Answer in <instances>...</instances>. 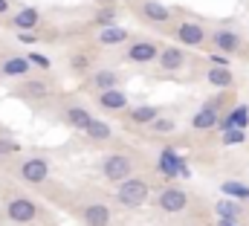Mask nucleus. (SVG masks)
<instances>
[{"mask_svg": "<svg viewBox=\"0 0 249 226\" xmlns=\"http://www.w3.org/2000/svg\"><path fill=\"white\" fill-rule=\"evenodd\" d=\"M247 221H249V218H247Z\"/></svg>", "mask_w": 249, "mask_h": 226, "instance_id": "58836bf2", "label": "nucleus"}, {"mask_svg": "<svg viewBox=\"0 0 249 226\" xmlns=\"http://www.w3.org/2000/svg\"><path fill=\"white\" fill-rule=\"evenodd\" d=\"M217 226H241V221H235V218H217Z\"/></svg>", "mask_w": 249, "mask_h": 226, "instance_id": "f704fd0d", "label": "nucleus"}, {"mask_svg": "<svg viewBox=\"0 0 249 226\" xmlns=\"http://www.w3.org/2000/svg\"><path fill=\"white\" fill-rule=\"evenodd\" d=\"M3 215L18 226H32L41 218V206H38V200H32L29 194L9 191V194L3 197Z\"/></svg>", "mask_w": 249, "mask_h": 226, "instance_id": "f257e3e1", "label": "nucleus"}, {"mask_svg": "<svg viewBox=\"0 0 249 226\" xmlns=\"http://www.w3.org/2000/svg\"><path fill=\"white\" fill-rule=\"evenodd\" d=\"M93 99H96V108H99L102 113H124L127 108H130V102H127V93H124L122 87H113V90L96 93Z\"/></svg>", "mask_w": 249, "mask_h": 226, "instance_id": "a211bd4d", "label": "nucleus"}, {"mask_svg": "<svg viewBox=\"0 0 249 226\" xmlns=\"http://www.w3.org/2000/svg\"><path fill=\"white\" fill-rule=\"evenodd\" d=\"M55 93H58V87H55V81H53L50 75H26V78L12 90V96H15V99H23L26 105L50 102Z\"/></svg>", "mask_w": 249, "mask_h": 226, "instance_id": "f03ea898", "label": "nucleus"}, {"mask_svg": "<svg viewBox=\"0 0 249 226\" xmlns=\"http://www.w3.org/2000/svg\"><path fill=\"white\" fill-rule=\"evenodd\" d=\"M223 122V128H229V125H238V128H247L249 125V108L247 105H235L232 113L226 116V119H220Z\"/></svg>", "mask_w": 249, "mask_h": 226, "instance_id": "cd10ccee", "label": "nucleus"}, {"mask_svg": "<svg viewBox=\"0 0 249 226\" xmlns=\"http://www.w3.org/2000/svg\"><path fill=\"white\" fill-rule=\"evenodd\" d=\"M148 131H151L154 136H168V133L177 131V122H174L171 116H157V119L148 125Z\"/></svg>", "mask_w": 249, "mask_h": 226, "instance_id": "a878e982", "label": "nucleus"}, {"mask_svg": "<svg viewBox=\"0 0 249 226\" xmlns=\"http://www.w3.org/2000/svg\"><path fill=\"white\" fill-rule=\"evenodd\" d=\"M18 154H20V145H18L15 139H9V136H3V133H0V163L15 160Z\"/></svg>", "mask_w": 249, "mask_h": 226, "instance_id": "c756f323", "label": "nucleus"}, {"mask_svg": "<svg viewBox=\"0 0 249 226\" xmlns=\"http://www.w3.org/2000/svg\"><path fill=\"white\" fill-rule=\"evenodd\" d=\"M127 122L130 125H139V128H148L157 116H162V108L160 105H136V108H127Z\"/></svg>", "mask_w": 249, "mask_h": 226, "instance_id": "4be33fe9", "label": "nucleus"}, {"mask_svg": "<svg viewBox=\"0 0 249 226\" xmlns=\"http://www.w3.org/2000/svg\"><path fill=\"white\" fill-rule=\"evenodd\" d=\"M116 200H119V206H124V209L145 206L151 200V183L145 177H139V174L127 177L122 183H116Z\"/></svg>", "mask_w": 249, "mask_h": 226, "instance_id": "20e7f679", "label": "nucleus"}, {"mask_svg": "<svg viewBox=\"0 0 249 226\" xmlns=\"http://www.w3.org/2000/svg\"><path fill=\"white\" fill-rule=\"evenodd\" d=\"M99 3H110V0H99Z\"/></svg>", "mask_w": 249, "mask_h": 226, "instance_id": "e433bc0d", "label": "nucleus"}, {"mask_svg": "<svg viewBox=\"0 0 249 226\" xmlns=\"http://www.w3.org/2000/svg\"><path fill=\"white\" fill-rule=\"evenodd\" d=\"M122 84V73L113 70V67H96L87 78H84V90H90L93 96L96 93H105V90H113Z\"/></svg>", "mask_w": 249, "mask_h": 226, "instance_id": "9b49d317", "label": "nucleus"}, {"mask_svg": "<svg viewBox=\"0 0 249 226\" xmlns=\"http://www.w3.org/2000/svg\"><path fill=\"white\" fill-rule=\"evenodd\" d=\"M209 41L217 53H226V56H235L244 47V35L235 26H217L214 32H209Z\"/></svg>", "mask_w": 249, "mask_h": 226, "instance_id": "f8f14e48", "label": "nucleus"}, {"mask_svg": "<svg viewBox=\"0 0 249 226\" xmlns=\"http://www.w3.org/2000/svg\"><path fill=\"white\" fill-rule=\"evenodd\" d=\"M84 136L90 139V142H96V145H102V142H110L113 139V128L105 122V119H93L90 125H87V131H84Z\"/></svg>", "mask_w": 249, "mask_h": 226, "instance_id": "5701e85b", "label": "nucleus"}, {"mask_svg": "<svg viewBox=\"0 0 249 226\" xmlns=\"http://www.w3.org/2000/svg\"><path fill=\"white\" fill-rule=\"evenodd\" d=\"M160 169L165 171L168 177H177V174H186V163H183V160H177V154H174V151H162Z\"/></svg>", "mask_w": 249, "mask_h": 226, "instance_id": "393cba45", "label": "nucleus"}, {"mask_svg": "<svg viewBox=\"0 0 249 226\" xmlns=\"http://www.w3.org/2000/svg\"><path fill=\"white\" fill-rule=\"evenodd\" d=\"M209 64H223V67H229V56H226V53H217V50H214V53L209 56Z\"/></svg>", "mask_w": 249, "mask_h": 226, "instance_id": "473e14b6", "label": "nucleus"}, {"mask_svg": "<svg viewBox=\"0 0 249 226\" xmlns=\"http://www.w3.org/2000/svg\"><path fill=\"white\" fill-rule=\"evenodd\" d=\"M223 105H226V96H214V99L203 102L197 111L191 113V119H188L191 131L203 133V131H212V128H217V125H220V116H223Z\"/></svg>", "mask_w": 249, "mask_h": 226, "instance_id": "423d86ee", "label": "nucleus"}, {"mask_svg": "<svg viewBox=\"0 0 249 226\" xmlns=\"http://www.w3.org/2000/svg\"><path fill=\"white\" fill-rule=\"evenodd\" d=\"M96 67H99V64H96V53H93V50L78 47V50H70V53H67V70H70L72 75H78V78H87Z\"/></svg>", "mask_w": 249, "mask_h": 226, "instance_id": "dca6fc26", "label": "nucleus"}, {"mask_svg": "<svg viewBox=\"0 0 249 226\" xmlns=\"http://www.w3.org/2000/svg\"><path fill=\"white\" fill-rule=\"evenodd\" d=\"M50 177H53V166L41 154H29L18 163V180L26 186H44Z\"/></svg>", "mask_w": 249, "mask_h": 226, "instance_id": "39448f33", "label": "nucleus"}, {"mask_svg": "<svg viewBox=\"0 0 249 226\" xmlns=\"http://www.w3.org/2000/svg\"><path fill=\"white\" fill-rule=\"evenodd\" d=\"M9 9H12V3H9V0H0V18L9 15Z\"/></svg>", "mask_w": 249, "mask_h": 226, "instance_id": "c9c22d12", "label": "nucleus"}, {"mask_svg": "<svg viewBox=\"0 0 249 226\" xmlns=\"http://www.w3.org/2000/svg\"><path fill=\"white\" fill-rule=\"evenodd\" d=\"M206 84H212L214 90H232L235 87V73L229 67H223V64H209Z\"/></svg>", "mask_w": 249, "mask_h": 226, "instance_id": "412c9836", "label": "nucleus"}, {"mask_svg": "<svg viewBox=\"0 0 249 226\" xmlns=\"http://www.w3.org/2000/svg\"><path fill=\"white\" fill-rule=\"evenodd\" d=\"M29 73H32V61H29V56L9 53V56L0 61V75H3V78H26Z\"/></svg>", "mask_w": 249, "mask_h": 226, "instance_id": "aec40b11", "label": "nucleus"}, {"mask_svg": "<svg viewBox=\"0 0 249 226\" xmlns=\"http://www.w3.org/2000/svg\"><path fill=\"white\" fill-rule=\"evenodd\" d=\"M188 203H191V194H188L183 186H165V188H160L157 197H154V206H157L160 212H165V215H180V212H186Z\"/></svg>", "mask_w": 249, "mask_h": 226, "instance_id": "1a4fd4ad", "label": "nucleus"}, {"mask_svg": "<svg viewBox=\"0 0 249 226\" xmlns=\"http://www.w3.org/2000/svg\"><path fill=\"white\" fill-rule=\"evenodd\" d=\"M99 174H102V180L116 186V183H122V180L136 174V157L124 154V151H110V154H105L99 160Z\"/></svg>", "mask_w": 249, "mask_h": 226, "instance_id": "7ed1b4c3", "label": "nucleus"}, {"mask_svg": "<svg viewBox=\"0 0 249 226\" xmlns=\"http://www.w3.org/2000/svg\"><path fill=\"white\" fill-rule=\"evenodd\" d=\"M223 145H241V142H247V128H238V125H229V128H223Z\"/></svg>", "mask_w": 249, "mask_h": 226, "instance_id": "c85d7f7f", "label": "nucleus"}, {"mask_svg": "<svg viewBox=\"0 0 249 226\" xmlns=\"http://www.w3.org/2000/svg\"><path fill=\"white\" fill-rule=\"evenodd\" d=\"M214 215L217 218H235V221H241L244 218V200H235V197L214 200Z\"/></svg>", "mask_w": 249, "mask_h": 226, "instance_id": "b1692460", "label": "nucleus"}, {"mask_svg": "<svg viewBox=\"0 0 249 226\" xmlns=\"http://www.w3.org/2000/svg\"><path fill=\"white\" fill-rule=\"evenodd\" d=\"M93 41H96V47H102V50H113V47H124V44L130 41V32H127L124 26L110 23V26H99Z\"/></svg>", "mask_w": 249, "mask_h": 226, "instance_id": "6ab92c4d", "label": "nucleus"}, {"mask_svg": "<svg viewBox=\"0 0 249 226\" xmlns=\"http://www.w3.org/2000/svg\"><path fill=\"white\" fill-rule=\"evenodd\" d=\"M41 20H44L41 9H35V6H20L18 12H12L9 26H12L15 32H38Z\"/></svg>", "mask_w": 249, "mask_h": 226, "instance_id": "f3484780", "label": "nucleus"}, {"mask_svg": "<svg viewBox=\"0 0 249 226\" xmlns=\"http://www.w3.org/2000/svg\"><path fill=\"white\" fill-rule=\"evenodd\" d=\"M26 56H29V61H32L35 70H41V73H50V70H53V61L44 56V53H26Z\"/></svg>", "mask_w": 249, "mask_h": 226, "instance_id": "2f4dec72", "label": "nucleus"}, {"mask_svg": "<svg viewBox=\"0 0 249 226\" xmlns=\"http://www.w3.org/2000/svg\"><path fill=\"white\" fill-rule=\"evenodd\" d=\"M220 191H223L226 197H235V200H244V203H249V186L238 183V180H226V183L220 186Z\"/></svg>", "mask_w": 249, "mask_h": 226, "instance_id": "bb28decb", "label": "nucleus"}, {"mask_svg": "<svg viewBox=\"0 0 249 226\" xmlns=\"http://www.w3.org/2000/svg\"><path fill=\"white\" fill-rule=\"evenodd\" d=\"M75 218L81 226H110L113 224V209L105 200H81L75 209Z\"/></svg>", "mask_w": 249, "mask_h": 226, "instance_id": "0eeeda50", "label": "nucleus"}, {"mask_svg": "<svg viewBox=\"0 0 249 226\" xmlns=\"http://www.w3.org/2000/svg\"><path fill=\"white\" fill-rule=\"evenodd\" d=\"M171 38H174L177 44H183L186 50H203V47L209 44V32H206V26L197 23V20H177L174 29H171Z\"/></svg>", "mask_w": 249, "mask_h": 226, "instance_id": "6e6552de", "label": "nucleus"}, {"mask_svg": "<svg viewBox=\"0 0 249 226\" xmlns=\"http://www.w3.org/2000/svg\"><path fill=\"white\" fill-rule=\"evenodd\" d=\"M157 67L162 70V73H180V70H186L188 67V53L183 44H168V47H162V53L157 58Z\"/></svg>", "mask_w": 249, "mask_h": 226, "instance_id": "4468645a", "label": "nucleus"}, {"mask_svg": "<svg viewBox=\"0 0 249 226\" xmlns=\"http://www.w3.org/2000/svg\"><path fill=\"white\" fill-rule=\"evenodd\" d=\"M160 53H162V47H160L154 38H136V41H130V44H127L122 61L136 64V67H145V64H157Z\"/></svg>", "mask_w": 249, "mask_h": 226, "instance_id": "9d476101", "label": "nucleus"}, {"mask_svg": "<svg viewBox=\"0 0 249 226\" xmlns=\"http://www.w3.org/2000/svg\"><path fill=\"white\" fill-rule=\"evenodd\" d=\"M136 15H139L142 20L154 23V26H168L171 18H174V12H171L165 3H160V0H139V3H136Z\"/></svg>", "mask_w": 249, "mask_h": 226, "instance_id": "ddd939ff", "label": "nucleus"}, {"mask_svg": "<svg viewBox=\"0 0 249 226\" xmlns=\"http://www.w3.org/2000/svg\"><path fill=\"white\" fill-rule=\"evenodd\" d=\"M113 20H116V9H113V6H107V3H105V6H99V9H96V15H93V23H96V26H110Z\"/></svg>", "mask_w": 249, "mask_h": 226, "instance_id": "7c9ffc66", "label": "nucleus"}, {"mask_svg": "<svg viewBox=\"0 0 249 226\" xmlns=\"http://www.w3.org/2000/svg\"><path fill=\"white\" fill-rule=\"evenodd\" d=\"M61 119L72 128V131H87V125L96 119L93 113H90V108L84 105V102H64L61 105Z\"/></svg>", "mask_w": 249, "mask_h": 226, "instance_id": "2eb2a0df", "label": "nucleus"}, {"mask_svg": "<svg viewBox=\"0 0 249 226\" xmlns=\"http://www.w3.org/2000/svg\"><path fill=\"white\" fill-rule=\"evenodd\" d=\"M0 78H3V75H0Z\"/></svg>", "mask_w": 249, "mask_h": 226, "instance_id": "4c0bfd02", "label": "nucleus"}, {"mask_svg": "<svg viewBox=\"0 0 249 226\" xmlns=\"http://www.w3.org/2000/svg\"><path fill=\"white\" fill-rule=\"evenodd\" d=\"M18 41H20V44H35V41H41V38H38V32H18Z\"/></svg>", "mask_w": 249, "mask_h": 226, "instance_id": "72a5a7b5", "label": "nucleus"}]
</instances>
